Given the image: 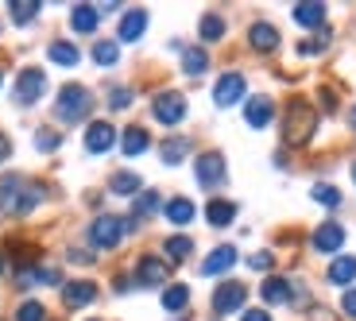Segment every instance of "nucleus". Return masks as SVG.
I'll use <instances>...</instances> for the list:
<instances>
[{
    "instance_id": "nucleus-1",
    "label": "nucleus",
    "mask_w": 356,
    "mask_h": 321,
    "mask_svg": "<svg viewBox=\"0 0 356 321\" xmlns=\"http://www.w3.org/2000/svg\"><path fill=\"white\" fill-rule=\"evenodd\" d=\"M43 201V190L31 186L24 174H8V179H0V209H8V213H31V209Z\"/></svg>"
},
{
    "instance_id": "nucleus-2",
    "label": "nucleus",
    "mask_w": 356,
    "mask_h": 321,
    "mask_svg": "<svg viewBox=\"0 0 356 321\" xmlns=\"http://www.w3.org/2000/svg\"><path fill=\"white\" fill-rule=\"evenodd\" d=\"M314 128H318V113H314L306 101H291L286 105V128H283V140L291 143V147H298V143H310Z\"/></svg>"
},
{
    "instance_id": "nucleus-3",
    "label": "nucleus",
    "mask_w": 356,
    "mask_h": 321,
    "mask_svg": "<svg viewBox=\"0 0 356 321\" xmlns=\"http://www.w3.org/2000/svg\"><path fill=\"white\" fill-rule=\"evenodd\" d=\"M89 108H93V97H89L86 85H66V90L58 93V101H54V113H58L63 124H78V120H86Z\"/></svg>"
},
{
    "instance_id": "nucleus-4",
    "label": "nucleus",
    "mask_w": 356,
    "mask_h": 321,
    "mask_svg": "<svg viewBox=\"0 0 356 321\" xmlns=\"http://www.w3.org/2000/svg\"><path fill=\"white\" fill-rule=\"evenodd\" d=\"M124 232H128V224L120 221V217H97V221L89 224V240H93V248H116V244L124 240Z\"/></svg>"
},
{
    "instance_id": "nucleus-5",
    "label": "nucleus",
    "mask_w": 356,
    "mask_h": 321,
    "mask_svg": "<svg viewBox=\"0 0 356 321\" xmlns=\"http://www.w3.org/2000/svg\"><path fill=\"white\" fill-rule=\"evenodd\" d=\"M248 302V286L244 283H217V290H213V313L217 318H225V313H236L241 306Z\"/></svg>"
},
{
    "instance_id": "nucleus-6",
    "label": "nucleus",
    "mask_w": 356,
    "mask_h": 321,
    "mask_svg": "<svg viewBox=\"0 0 356 321\" xmlns=\"http://www.w3.org/2000/svg\"><path fill=\"white\" fill-rule=\"evenodd\" d=\"M43 93H47V74L39 70V66L19 70V78H16V101L19 105H35Z\"/></svg>"
},
{
    "instance_id": "nucleus-7",
    "label": "nucleus",
    "mask_w": 356,
    "mask_h": 321,
    "mask_svg": "<svg viewBox=\"0 0 356 321\" xmlns=\"http://www.w3.org/2000/svg\"><path fill=\"white\" fill-rule=\"evenodd\" d=\"M152 113H155V120H159V124L175 128V124H182V116H186V97L167 90V93H159V97L152 101Z\"/></svg>"
},
{
    "instance_id": "nucleus-8",
    "label": "nucleus",
    "mask_w": 356,
    "mask_h": 321,
    "mask_svg": "<svg viewBox=\"0 0 356 321\" xmlns=\"http://www.w3.org/2000/svg\"><path fill=\"white\" fill-rule=\"evenodd\" d=\"M194 174H197V182H202L205 190H217L225 182V159L217 151L197 155V159H194Z\"/></svg>"
},
{
    "instance_id": "nucleus-9",
    "label": "nucleus",
    "mask_w": 356,
    "mask_h": 321,
    "mask_svg": "<svg viewBox=\"0 0 356 321\" xmlns=\"http://www.w3.org/2000/svg\"><path fill=\"white\" fill-rule=\"evenodd\" d=\"M244 97V74H221L217 78V85H213V105L217 108H229V105H236V101Z\"/></svg>"
},
{
    "instance_id": "nucleus-10",
    "label": "nucleus",
    "mask_w": 356,
    "mask_h": 321,
    "mask_svg": "<svg viewBox=\"0 0 356 321\" xmlns=\"http://www.w3.org/2000/svg\"><path fill=\"white\" fill-rule=\"evenodd\" d=\"M314 252H325V256H333V252H341V244H345V229H341L337 221H321L318 232L310 236Z\"/></svg>"
},
{
    "instance_id": "nucleus-11",
    "label": "nucleus",
    "mask_w": 356,
    "mask_h": 321,
    "mask_svg": "<svg viewBox=\"0 0 356 321\" xmlns=\"http://www.w3.org/2000/svg\"><path fill=\"white\" fill-rule=\"evenodd\" d=\"M113 143H116V128L108 124V120H93V124L86 128V151L89 155H105Z\"/></svg>"
},
{
    "instance_id": "nucleus-12",
    "label": "nucleus",
    "mask_w": 356,
    "mask_h": 321,
    "mask_svg": "<svg viewBox=\"0 0 356 321\" xmlns=\"http://www.w3.org/2000/svg\"><path fill=\"white\" fill-rule=\"evenodd\" d=\"M167 275H170V268H167V259H159V256H143L140 263H136V279H140L143 286H163Z\"/></svg>"
},
{
    "instance_id": "nucleus-13",
    "label": "nucleus",
    "mask_w": 356,
    "mask_h": 321,
    "mask_svg": "<svg viewBox=\"0 0 356 321\" xmlns=\"http://www.w3.org/2000/svg\"><path fill=\"white\" fill-rule=\"evenodd\" d=\"M93 298H97V286L89 283V279H74V283H63V302L74 306V310H78V306H89Z\"/></svg>"
},
{
    "instance_id": "nucleus-14",
    "label": "nucleus",
    "mask_w": 356,
    "mask_h": 321,
    "mask_svg": "<svg viewBox=\"0 0 356 321\" xmlns=\"http://www.w3.org/2000/svg\"><path fill=\"white\" fill-rule=\"evenodd\" d=\"M271 116H275L271 97H248V105H244V120H248V128H267L271 124Z\"/></svg>"
},
{
    "instance_id": "nucleus-15",
    "label": "nucleus",
    "mask_w": 356,
    "mask_h": 321,
    "mask_svg": "<svg viewBox=\"0 0 356 321\" xmlns=\"http://www.w3.org/2000/svg\"><path fill=\"white\" fill-rule=\"evenodd\" d=\"M101 24V8H93V4H74L70 12V27L78 31V35H93Z\"/></svg>"
},
{
    "instance_id": "nucleus-16",
    "label": "nucleus",
    "mask_w": 356,
    "mask_h": 321,
    "mask_svg": "<svg viewBox=\"0 0 356 321\" xmlns=\"http://www.w3.org/2000/svg\"><path fill=\"white\" fill-rule=\"evenodd\" d=\"M232 263H236V248H229V244H221V248H213L209 256H205L202 263V275H221V271H229Z\"/></svg>"
},
{
    "instance_id": "nucleus-17",
    "label": "nucleus",
    "mask_w": 356,
    "mask_h": 321,
    "mask_svg": "<svg viewBox=\"0 0 356 321\" xmlns=\"http://www.w3.org/2000/svg\"><path fill=\"white\" fill-rule=\"evenodd\" d=\"M143 27H147V12L143 8H132L120 16V43H136L143 35Z\"/></svg>"
},
{
    "instance_id": "nucleus-18",
    "label": "nucleus",
    "mask_w": 356,
    "mask_h": 321,
    "mask_svg": "<svg viewBox=\"0 0 356 321\" xmlns=\"http://www.w3.org/2000/svg\"><path fill=\"white\" fill-rule=\"evenodd\" d=\"M330 279L333 286H348V283H356V256H341V259H333L330 263Z\"/></svg>"
},
{
    "instance_id": "nucleus-19",
    "label": "nucleus",
    "mask_w": 356,
    "mask_h": 321,
    "mask_svg": "<svg viewBox=\"0 0 356 321\" xmlns=\"http://www.w3.org/2000/svg\"><path fill=\"white\" fill-rule=\"evenodd\" d=\"M232 217H236V206H232V201H225V197H213V201L205 206V221L213 224V229L232 224Z\"/></svg>"
},
{
    "instance_id": "nucleus-20",
    "label": "nucleus",
    "mask_w": 356,
    "mask_h": 321,
    "mask_svg": "<svg viewBox=\"0 0 356 321\" xmlns=\"http://www.w3.org/2000/svg\"><path fill=\"white\" fill-rule=\"evenodd\" d=\"M294 298V286H291V279H267L264 283V302H271V306H283V302H291Z\"/></svg>"
},
{
    "instance_id": "nucleus-21",
    "label": "nucleus",
    "mask_w": 356,
    "mask_h": 321,
    "mask_svg": "<svg viewBox=\"0 0 356 321\" xmlns=\"http://www.w3.org/2000/svg\"><path fill=\"white\" fill-rule=\"evenodd\" d=\"M248 43L256 47V51H275L279 47V31L271 24H252V31H248Z\"/></svg>"
},
{
    "instance_id": "nucleus-22",
    "label": "nucleus",
    "mask_w": 356,
    "mask_h": 321,
    "mask_svg": "<svg viewBox=\"0 0 356 321\" xmlns=\"http://www.w3.org/2000/svg\"><path fill=\"white\" fill-rule=\"evenodd\" d=\"M163 213H167L170 224H190L194 221V201L190 197H170L167 206H163Z\"/></svg>"
},
{
    "instance_id": "nucleus-23",
    "label": "nucleus",
    "mask_w": 356,
    "mask_h": 321,
    "mask_svg": "<svg viewBox=\"0 0 356 321\" xmlns=\"http://www.w3.org/2000/svg\"><path fill=\"white\" fill-rule=\"evenodd\" d=\"M152 147V135L143 132V128H124V140H120V151L132 159V155H143Z\"/></svg>"
},
{
    "instance_id": "nucleus-24",
    "label": "nucleus",
    "mask_w": 356,
    "mask_h": 321,
    "mask_svg": "<svg viewBox=\"0 0 356 321\" xmlns=\"http://www.w3.org/2000/svg\"><path fill=\"white\" fill-rule=\"evenodd\" d=\"M159 155H163V163H182L190 155V140L186 135H170V140H163V147H159Z\"/></svg>"
},
{
    "instance_id": "nucleus-25",
    "label": "nucleus",
    "mask_w": 356,
    "mask_h": 321,
    "mask_svg": "<svg viewBox=\"0 0 356 321\" xmlns=\"http://www.w3.org/2000/svg\"><path fill=\"white\" fill-rule=\"evenodd\" d=\"M205 66H209V54H205L202 47H186V51H182V74H190V78H202Z\"/></svg>"
},
{
    "instance_id": "nucleus-26",
    "label": "nucleus",
    "mask_w": 356,
    "mask_h": 321,
    "mask_svg": "<svg viewBox=\"0 0 356 321\" xmlns=\"http://www.w3.org/2000/svg\"><path fill=\"white\" fill-rule=\"evenodd\" d=\"M47 58H51L54 66H78L81 54H78V47H74V43H63V39H58V43L47 47Z\"/></svg>"
},
{
    "instance_id": "nucleus-27",
    "label": "nucleus",
    "mask_w": 356,
    "mask_h": 321,
    "mask_svg": "<svg viewBox=\"0 0 356 321\" xmlns=\"http://www.w3.org/2000/svg\"><path fill=\"white\" fill-rule=\"evenodd\" d=\"M186 302H190V286L186 283H175V286H167V290H163V310H167V313L186 310Z\"/></svg>"
},
{
    "instance_id": "nucleus-28",
    "label": "nucleus",
    "mask_w": 356,
    "mask_h": 321,
    "mask_svg": "<svg viewBox=\"0 0 356 321\" xmlns=\"http://www.w3.org/2000/svg\"><path fill=\"white\" fill-rule=\"evenodd\" d=\"M140 174H132V170H120V174H113V182H108V190L113 194H120V197H132V194H140Z\"/></svg>"
},
{
    "instance_id": "nucleus-29",
    "label": "nucleus",
    "mask_w": 356,
    "mask_h": 321,
    "mask_svg": "<svg viewBox=\"0 0 356 321\" xmlns=\"http://www.w3.org/2000/svg\"><path fill=\"white\" fill-rule=\"evenodd\" d=\"M294 19L302 27H321L325 24V4H298V8H294Z\"/></svg>"
},
{
    "instance_id": "nucleus-30",
    "label": "nucleus",
    "mask_w": 356,
    "mask_h": 321,
    "mask_svg": "<svg viewBox=\"0 0 356 321\" xmlns=\"http://www.w3.org/2000/svg\"><path fill=\"white\" fill-rule=\"evenodd\" d=\"M116 58H120V47L113 39H97L93 43V63L97 66H116Z\"/></svg>"
},
{
    "instance_id": "nucleus-31",
    "label": "nucleus",
    "mask_w": 356,
    "mask_h": 321,
    "mask_svg": "<svg viewBox=\"0 0 356 321\" xmlns=\"http://www.w3.org/2000/svg\"><path fill=\"white\" fill-rule=\"evenodd\" d=\"M155 209H159V194H155V190H143V194L136 197V206H132V221H143V217H152Z\"/></svg>"
},
{
    "instance_id": "nucleus-32",
    "label": "nucleus",
    "mask_w": 356,
    "mask_h": 321,
    "mask_svg": "<svg viewBox=\"0 0 356 321\" xmlns=\"http://www.w3.org/2000/svg\"><path fill=\"white\" fill-rule=\"evenodd\" d=\"M221 35H225V19L217 16V12H205L202 16V39L205 43H217Z\"/></svg>"
},
{
    "instance_id": "nucleus-33",
    "label": "nucleus",
    "mask_w": 356,
    "mask_h": 321,
    "mask_svg": "<svg viewBox=\"0 0 356 321\" xmlns=\"http://www.w3.org/2000/svg\"><path fill=\"white\" fill-rule=\"evenodd\" d=\"M163 252H167L170 259H186L190 252H194V240H190V236H170V240L163 244Z\"/></svg>"
},
{
    "instance_id": "nucleus-34",
    "label": "nucleus",
    "mask_w": 356,
    "mask_h": 321,
    "mask_svg": "<svg viewBox=\"0 0 356 321\" xmlns=\"http://www.w3.org/2000/svg\"><path fill=\"white\" fill-rule=\"evenodd\" d=\"M35 16H39L35 0H16V4H12V24H31Z\"/></svg>"
},
{
    "instance_id": "nucleus-35",
    "label": "nucleus",
    "mask_w": 356,
    "mask_h": 321,
    "mask_svg": "<svg viewBox=\"0 0 356 321\" xmlns=\"http://www.w3.org/2000/svg\"><path fill=\"white\" fill-rule=\"evenodd\" d=\"M43 318H47L43 302H19V310H16L12 321H43Z\"/></svg>"
},
{
    "instance_id": "nucleus-36",
    "label": "nucleus",
    "mask_w": 356,
    "mask_h": 321,
    "mask_svg": "<svg viewBox=\"0 0 356 321\" xmlns=\"http://www.w3.org/2000/svg\"><path fill=\"white\" fill-rule=\"evenodd\" d=\"M314 201H321V206H341V194L337 190L330 186V182H318V186H314Z\"/></svg>"
},
{
    "instance_id": "nucleus-37",
    "label": "nucleus",
    "mask_w": 356,
    "mask_h": 321,
    "mask_svg": "<svg viewBox=\"0 0 356 321\" xmlns=\"http://www.w3.org/2000/svg\"><path fill=\"white\" fill-rule=\"evenodd\" d=\"M58 143H63V135H58V132H51V128H47V132H39V135H35V147H39V151H54V147H58Z\"/></svg>"
},
{
    "instance_id": "nucleus-38",
    "label": "nucleus",
    "mask_w": 356,
    "mask_h": 321,
    "mask_svg": "<svg viewBox=\"0 0 356 321\" xmlns=\"http://www.w3.org/2000/svg\"><path fill=\"white\" fill-rule=\"evenodd\" d=\"M108 105H113V108H128V105H132V90H113V93H108Z\"/></svg>"
},
{
    "instance_id": "nucleus-39",
    "label": "nucleus",
    "mask_w": 356,
    "mask_h": 321,
    "mask_svg": "<svg viewBox=\"0 0 356 321\" xmlns=\"http://www.w3.org/2000/svg\"><path fill=\"white\" fill-rule=\"evenodd\" d=\"M341 310H345V318L356 321V286H353V290H345V298H341Z\"/></svg>"
},
{
    "instance_id": "nucleus-40",
    "label": "nucleus",
    "mask_w": 356,
    "mask_h": 321,
    "mask_svg": "<svg viewBox=\"0 0 356 321\" xmlns=\"http://www.w3.org/2000/svg\"><path fill=\"white\" fill-rule=\"evenodd\" d=\"M248 268L252 271H267V268H271V252H256V256L248 259Z\"/></svg>"
},
{
    "instance_id": "nucleus-41",
    "label": "nucleus",
    "mask_w": 356,
    "mask_h": 321,
    "mask_svg": "<svg viewBox=\"0 0 356 321\" xmlns=\"http://www.w3.org/2000/svg\"><path fill=\"white\" fill-rule=\"evenodd\" d=\"M241 321H271V313H267V310H248Z\"/></svg>"
},
{
    "instance_id": "nucleus-42",
    "label": "nucleus",
    "mask_w": 356,
    "mask_h": 321,
    "mask_svg": "<svg viewBox=\"0 0 356 321\" xmlns=\"http://www.w3.org/2000/svg\"><path fill=\"white\" fill-rule=\"evenodd\" d=\"M8 155H12V143H8V135H0V163L8 159Z\"/></svg>"
},
{
    "instance_id": "nucleus-43",
    "label": "nucleus",
    "mask_w": 356,
    "mask_h": 321,
    "mask_svg": "<svg viewBox=\"0 0 356 321\" xmlns=\"http://www.w3.org/2000/svg\"><path fill=\"white\" fill-rule=\"evenodd\" d=\"M70 259H74V263H89L93 256H89V252H81V248H74V252H70Z\"/></svg>"
},
{
    "instance_id": "nucleus-44",
    "label": "nucleus",
    "mask_w": 356,
    "mask_h": 321,
    "mask_svg": "<svg viewBox=\"0 0 356 321\" xmlns=\"http://www.w3.org/2000/svg\"><path fill=\"white\" fill-rule=\"evenodd\" d=\"M348 124H353V128H356V105H353V113H348Z\"/></svg>"
},
{
    "instance_id": "nucleus-45",
    "label": "nucleus",
    "mask_w": 356,
    "mask_h": 321,
    "mask_svg": "<svg viewBox=\"0 0 356 321\" xmlns=\"http://www.w3.org/2000/svg\"><path fill=\"white\" fill-rule=\"evenodd\" d=\"M353 182H356V159H353Z\"/></svg>"
},
{
    "instance_id": "nucleus-46",
    "label": "nucleus",
    "mask_w": 356,
    "mask_h": 321,
    "mask_svg": "<svg viewBox=\"0 0 356 321\" xmlns=\"http://www.w3.org/2000/svg\"><path fill=\"white\" fill-rule=\"evenodd\" d=\"M0 271H4V256H0Z\"/></svg>"
},
{
    "instance_id": "nucleus-47",
    "label": "nucleus",
    "mask_w": 356,
    "mask_h": 321,
    "mask_svg": "<svg viewBox=\"0 0 356 321\" xmlns=\"http://www.w3.org/2000/svg\"><path fill=\"white\" fill-rule=\"evenodd\" d=\"M0 85H4V70H0Z\"/></svg>"
}]
</instances>
